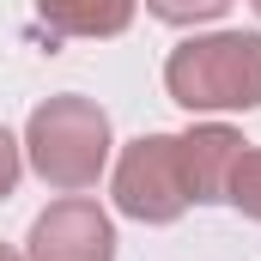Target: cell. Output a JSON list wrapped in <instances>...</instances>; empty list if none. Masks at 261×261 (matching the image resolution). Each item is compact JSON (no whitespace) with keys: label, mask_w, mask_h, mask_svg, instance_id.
Returning <instances> with one entry per match:
<instances>
[{"label":"cell","mask_w":261,"mask_h":261,"mask_svg":"<svg viewBox=\"0 0 261 261\" xmlns=\"http://www.w3.org/2000/svg\"><path fill=\"white\" fill-rule=\"evenodd\" d=\"M164 85L182 110H255L261 103V37L255 31H213L170 49Z\"/></svg>","instance_id":"1"},{"label":"cell","mask_w":261,"mask_h":261,"mask_svg":"<svg viewBox=\"0 0 261 261\" xmlns=\"http://www.w3.org/2000/svg\"><path fill=\"white\" fill-rule=\"evenodd\" d=\"M31 164L49 189H91L110 164V116L91 97H49L43 110H31Z\"/></svg>","instance_id":"2"},{"label":"cell","mask_w":261,"mask_h":261,"mask_svg":"<svg viewBox=\"0 0 261 261\" xmlns=\"http://www.w3.org/2000/svg\"><path fill=\"white\" fill-rule=\"evenodd\" d=\"M116 206L140 225H170L189 206L182 182V140L176 134H140L116 164Z\"/></svg>","instance_id":"3"},{"label":"cell","mask_w":261,"mask_h":261,"mask_svg":"<svg viewBox=\"0 0 261 261\" xmlns=\"http://www.w3.org/2000/svg\"><path fill=\"white\" fill-rule=\"evenodd\" d=\"M31 261H116V231L91 200H55L31 225Z\"/></svg>","instance_id":"4"},{"label":"cell","mask_w":261,"mask_h":261,"mask_svg":"<svg viewBox=\"0 0 261 261\" xmlns=\"http://www.w3.org/2000/svg\"><path fill=\"white\" fill-rule=\"evenodd\" d=\"M176 140H182V182H189V200H225L231 164L243 158V134L225 128V122H206V128L176 134Z\"/></svg>","instance_id":"5"},{"label":"cell","mask_w":261,"mask_h":261,"mask_svg":"<svg viewBox=\"0 0 261 261\" xmlns=\"http://www.w3.org/2000/svg\"><path fill=\"white\" fill-rule=\"evenodd\" d=\"M37 12L61 37H122L134 24V0H37Z\"/></svg>","instance_id":"6"},{"label":"cell","mask_w":261,"mask_h":261,"mask_svg":"<svg viewBox=\"0 0 261 261\" xmlns=\"http://www.w3.org/2000/svg\"><path fill=\"white\" fill-rule=\"evenodd\" d=\"M225 200H231L237 213L261 219V146H255V152H243V158L231 164V189H225Z\"/></svg>","instance_id":"7"},{"label":"cell","mask_w":261,"mask_h":261,"mask_svg":"<svg viewBox=\"0 0 261 261\" xmlns=\"http://www.w3.org/2000/svg\"><path fill=\"white\" fill-rule=\"evenodd\" d=\"M225 6L231 0H146V12L164 24H200V18H219Z\"/></svg>","instance_id":"8"},{"label":"cell","mask_w":261,"mask_h":261,"mask_svg":"<svg viewBox=\"0 0 261 261\" xmlns=\"http://www.w3.org/2000/svg\"><path fill=\"white\" fill-rule=\"evenodd\" d=\"M12 189H18V140L0 128V200L12 195Z\"/></svg>","instance_id":"9"},{"label":"cell","mask_w":261,"mask_h":261,"mask_svg":"<svg viewBox=\"0 0 261 261\" xmlns=\"http://www.w3.org/2000/svg\"><path fill=\"white\" fill-rule=\"evenodd\" d=\"M0 261H18V255H12V249H6V243H0Z\"/></svg>","instance_id":"10"},{"label":"cell","mask_w":261,"mask_h":261,"mask_svg":"<svg viewBox=\"0 0 261 261\" xmlns=\"http://www.w3.org/2000/svg\"><path fill=\"white\" fill-rule=\"evenodd\" d=\"M249 6H255V12H261V0H249Z\"/></svg>","instance_id":"11"}]
</instances>
